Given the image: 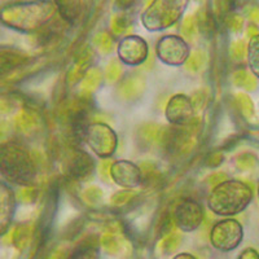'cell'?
Returning a JSON list of instances; mask_svg holds the SVG:
<instances>
[{
  "label": "cell",
  "mask_w": 259,
  "mask_h": 259,
  "mask_svg": "<svg viewBox=\"0 0 259 259\" xmlns=\"http://www.w3.org/2000/svg\"><path fill=\"white\" fill-rule=\"evenodd\" d=\"M53 0H21L11 2L2 8V22L21 32L39 31L56 15Z\"/></svg>",
  "instance_id": "cell-1"
},
{
  "label": "cell",
  "mask_w": 259,
  "mask_h": 259,
  "mask_svg": "<svg viewBox=\"0 0 259 259\" xmlns=\"http://www.w3.org/2000/svg\"><path fill=\"white\" fill-rule=\"evenodd\" d=\"M253 198V192L246 183L227 179L212 188L209 196V209L223 217L244 211Z\"/></svg>",
  "instance_id": "cell-2"
},
{
  "label": "cell",
  "mask_w": 259,
  "mask_h": 259,
  "mask_svg": "<svg viewBox=\"0 0 259 259\" xmlns=\"http://www.w3.org/2000/svg\"><path fill=\"white\" fill-rule=\"evenodd\" d=\"M0 171L4 179L24 187L31 184L36 177V166L31 154L15 142H8L2 147Z\"/></svg>",
  "instance_id": "cell-3"
},
{
  "label": "cell",
  "mask_w": 259,
  "mask_h": 259,
  "mask_svg": "<svg viewBox=\"0 0 259 259\" xmlns=\"http://www.w3.org/2000/svg\"><path fill=\"white\" fill-rule=\"evenodd\" d=\"M189 0H153L142 13L143 26L149 31H159L177 24Z\"/></svg>",
  "instance_id": "cell-4"
},
{
  "label": "cell",
  "mask_w": 259,
  "mask_h": 259,
  "mask_svg": "<svg viewBox=\"0 0 259 259\" xmlns=\"http://www.w3.org/2000/svg\"><path fill=\"white\" fill-rule=\"evenodd\" d=\"M244 237L242 226L236 219H223L215 223L210 232V242L221 251H231L239 246Z\"/></svg>",
  "instance_id": "cell-5"
},
{
  "label": "cell",
  "mask_w": 259,
  "mask_h": 259,
  "mask_svg": "<svg viewBox=\"0 0 259 259\" xmlns=\"http://www.w3.org/2000/svg\"><path fill=\"white\" fill-rule=\"evenodd\" d=\"M84 142L97 157L108 158L117 149V134L105 123L90 124Z\"/></svg>",
  "instance_id": "cell-6"
},
{
  "label": "cell",
  "mask_w": 259,
  "mask_h": 259,
  "mask_svg": "<svg viewBox=\"0 0 259 259\" xmlns=\"http://www.w3.org/2000/svg\"><path fill=\"white\" fill-rule=\"evenodd\" d=\"M156 52L157 57L163 64L171 65V66L186 64L188 57L191 56L187 40L178 35L162 36L157 43Z\"/></svg>",
  "instance_id": "cell-7"
},
{
  "label": "cell",
  "mask_w": 259,
  "mask_h": 259,
  "mask_svg": "<svg viewBox=\"0 0 259 259\" xmlns=\"http://www.w3.org/2000/svg\"><path fill=\"white\" fill-rule=\"evenodd\" d=\"M172 221L184 232L197 230L203 221V210L200 202L192 198L182 200L172 214Z\"/></svg>",
  "instance_id": "cell-8"
},
{
  "label": "cell",
  "mask_w": 259,
  "mask_h": 259,
  "mask_svg": "<svg viewBox=\"0 0 259 259\" xmlns=\"http://www.w3.org/2000/svg\"><path fill=\"white\" fill-rule=\"evenodd\" d=\"M118 57L123 64L136 66L145 62L148 57V43L139 35H127L119 41Z\"/></svg>",
  "instance_id": "cell-9"
},
{
  "label": "cell",
  "mask_w": 259,
  "mask_h": 259,
  "mask_svg": "<svg viewBox=\"0 0 259 259\" xmlns=\"http://www.w3.org/2000/svg\"><path fill=\"white\" fill-rule=\"evenodd\" d=\"M165 115L174 126H189L194 118V105L186 95H174L166 105Z\"/></svg>",
  "instance_id": "cell-10"
},
{
  "label": "cell",
  "mask_w": 259,
  "mask_h": 259,
  "mask_svg": "<svg viewBox=\"0 0 259 259\" xmlns=\"http://www.w3.org/2000/svg\"><path fill=\"white\" fill-rule=\"evenodd\" d=\"M110 177L115 184L124 189H134L143 183L142 168L126 159L113 162L110 165Z\"/></svg>",
  "instance_id": "cell-11"
},
{
  "label": "cell",
  "mask_w": 259,
  "mask_h": 259,
  "mask_svg": "<svg viewBox=\"0 0 259 259\" xmlns=\"http://www.w3.org/2000/svg\"><path fill=\"white\" fill-rule=\"evenodd\" d=\"M188 126H175L166 130L162 135V143L165 150L170 156H180L192 149L194 144L193 136Z\"/></svg>",
  "instance_id": "cell-12"
},
{
  "label": "cell",
  "mask_w": 259,
  "mask_h": 259,
  "mask_svg": "<svg viewBox=\"0 0 259 259\" xmlns=\"http://www.w3.org/2000/svg\"><path fill=\"white\" fill-rule=\"evenodd\" d=\"M66 24L77 25L91 9L94 0H53Z\"/></svg>",
  "instance_id": "cell-13"
},
{
  "label": "cell",
  "mask_w": 259,
  "mask_h": 259,
  "mask_svg": "<svg viewBox=\"0 0 259 259\" xmlns=\"http://www.w3.org/2000/svg\"><path fill=\"white\" fill-rule=\"evenodd\" d=\"M0 188H2L0 189V230L4 235L8 227L11 226L13 214H15L16 198L13 192L6 183H2Z\"/></svg>",
  "instance_id": "cell-14"
},
{
  "label": "cell",
  "mask_w": 259,
  "mask_h": 259,
  "mask_svg": "<svg viewBox=\"0 0 259 259\" xmlns=\"http://www.w3.org/2000/svg\"><path fill=\"white\" fill-rule=\"evenodd\" d=\"M95 170V162L84 152H75L69 161V174L77 180H87Z\"/></svg>",
  "instance_id": "cell-15"
},
{
  "label": "cell",
  "mask_w": 259,
  "mask_h": 259,
  "mask_svg": "<svg viewBox=\"0 0 259 259\" xmlns=\"http://www.w3.org/2000/svg\"><path fill=\"white\" fill-rule=\"evenodd\" d=\"M145 90V80L139 75H133L128 77L119 84L117 90V95L124 101H133Z\"/></svg>",
  "instance_id": "cell-16"
},
{
  "label": "cell",
  "mask_w": 259,
  "mask_h": 259,
  "mask_svg": "<svg viewBox=\"0 0 259 259\" xmlns=\"http://www.w3.org/2000/svg\"><path fill=\"white\" fill-rule=\"evenodd\" d=\"M29 61V57L20 51L6 50V48L2 50V71H3V75H6L8 71H12L22 66V65L27 64Z\"/></svg>",
  "instance_id": "cell-17"
},
{
  "label": "cell",
  "mask_w": 259,
  "mask_h": 259,
  "mask_svg": "<svg viewBox=\"0 0 259 259\" xmlns=\"http://www.w3.org/2000/svg\"><path fill=\"white\" fill-rule=\"evenodd\" d=\"M64 25H61V22L59 21H51L50 24L46 25L45 27H41L39 31L35 32V40L39 46H47L56 41L57 39L61 36V34L64 32Z\"/></svg>",
  "instance_id": "cell-18"
},
{
  "label": "cell",
  "mask_w": 259,
  "mask_h": 259,
  "mask_svg": "<svg viewBox=\"0 0 259 259\" xmlns=\"http://www.w3.org/2000/svg\"><path fill=\"white\" fill-rule=\"evenodd\" d=\"M91 59L92 51L91 48L87 47L82 53H80V56L78 57L77 60V64L74 65L73 70L69 74V82L75 83L79 79H83V78H84V75L87 74V69H89L90 66V62H91Z\"/></svg>",
  "instance_id": "cell-19"
},
{
  "label": "cell",
  "mask_w": 259,
  "mask_h": 259,
  "mask_svg": "<svg viewBox=\"0 0 259 259\" xmlns=\"http://www.w3.org/2000/svg\"><path fill=\"white\" fill-rule=\"evenodd\" d=\"M39 117L29 109L21 110L16 117V126L22 133H32L39 127Z\"/></svg>",
  "instance_id": "cell-20"
},
{
  "label": "cell",
  "mask_w": 259,
  "mask_h": 259,
  "mask_svg": "<svg viewBox=\"0 0 259 259\" xmlns=\"http://www.w3.org/2000/svg\"><path fill=\"white\" fill-rule=\"evenodd\" d=\"M103 80V74L99 69H91L87 71L84 78L82 79V84H80V94L90 96L94 94L101 84Z\"/></svg>",
  "instance_id": "cell-21"
},
{
  "label": "cell",
  "mask_w": 259,
  "mask_h": 259,
  "mask_svg": "<svg viewBox=\"0 0 259 259\" xmlns=\"http://www.w3.org/2000/svg\"><path fill=\"white\" fill-rule=\"evenodd\" d=\"M198 24V30L203 32L205 35H211L212 32L215 31L217 27V20H215V15L210 11L209 8H201L198 13L196 15Z\"/></svg>",
  "instance_id": "cell-22"
},
{
  "label": "cell",
  "mask_w": 259,
  "mask_h": 259,
  "mask_svg": "<svg viewBox=\"0 0 259 259\" xmlns=\"http://www.w3.org/2000/svg\"><path fill=\"white\" fill-rule=\"evenodd\" d=\"M233 84L236 87H240V89H244L246 91H255L258 82H256V77L253 73H249L245 69H240V70L236 71L232 77Z\"/></svg>",
  "instance_id": "cell-23"
},
{
  "label": "cell",
  "mask_w": 259,
  "mask_h": 259,
  "mask_svg": "<svg viewBox=\"0 0 259 259\" xmlns=\"http://www.w3.org/2000/svg\"><path fill=\"white\" fill-rule=\"evenodd\" d=\"M247 62L251 73L259 78V34L250 38L247 43Z\"/></svg>",
  "instance_id": "cell-24"
},
{
  "label": "cell",
  "mask_w": 259,
  "mask_h": 259,
  "mask_svg": "<svg viewBox=\"0 0 259 259\" xmlns=\"http://www.w3.org/2000/svg\"><path fill=\"white\" fill-rule=\"evenodd\" d=\"M133 25V21L126 12L115 13L110 21V29L114 35H122L127 32Z\"/></svg>",
  "instance_id": "cell-25"
},
{
  "label": "cell",
  "mask_w": 259,
  "mask_h": 259,
  "mask_svg": "<svg viewBox=\"0 0 259 259\" xmlns=\"http://www.w3.org/2000/svg\"><path fill=\"white\" fill-rule=\"evenodd\" d=\"M183 38L186 39L187 41H193L197 36L198 32V24L196 15H188L183 20L182 27H180Z\"/></svg>",
  "instance_id": "cell-26"
},
{
  "label": "cell",
  "mask_w": 259,
  "mask_h": 259,
  "mask_svg": "<svg viewBox=\"0 0 259 259\" xmlns=\"http://www.w3.org/2000/svg\"><path fill=\"white\" fill-rule=\"evenodd\" d=\"M66 259H100V253L94 244L80 245Z\"/></svg>",
  "instance_id": "cell-27"
},
{
  "label": "cell",
  "mask_w": 259,
  "mask_h": 259,
  "mask_svg": "<svg viewBox=\"0 0 259 259\" xmlns=\"http://www.w3.org/2000/svg\"><path fill=\"white\" fill-rule=\"evenodd\" d=\"M94 45L101 53L108 55L114 48V39H113V35L109 32L100 31L94 36Z\"/></svg>",
  "instance_id": "cell-28"
},
{
  "label": "cell",
  "mask_w": 259,
  "mask_h": 259,
  "mask_svg": "<svg viewBox=\"0 0 259 259\" xmlns=\"http://www.w3.org/2000/svg\"><path fill=\"white\" fill-rule=\"evenodd\" d=\"M214 4V15L217 17L226 20L237 7V0H212Z\"/></svg>",
  "instance_id": "cell-29"
},
{
  "label": "cell",
  "mask_w": 259,
  "mask_h": 259,
  "mask_svg": "<svg viewBox=\"0 0 259 259\" xmlns=\"http://www.w3.org/2000/svg\"><path fill=\"white\" fill-rule=\"evenodd\" d=\"M182 244V235L179 232H170L162 241V251L165 254H172L178 250Z\"/></svg>",
  "instance_id": "cell-30"
},
{
  "label": "cell",
  "mask_w": 259,
  "mask_h": 259,
  "mask_svg": "<svg viewBox=\"0 0 259 259\" xmlns=\"http://www.w3.org/2000/svg\"><path fill=\"white\" fill-rule=\"evenodd\" d=\"M205 62H206V55H205V52L203 51H196L187 60L186 68L191 73H197V71H200L203 68Z\"/></svg>",
  "instance_id": "cell-31"
},
{
  "label": "cell",
  "mask_w": 259,
  "mask_h": 259,
  "mask_svg": "<svg viewBox=\"0 0 259 259\" xmlns=\"http://www.w3.org/2000/svg\"><path fill=\"white\" fill-rule=\"evenodd\" d=\"M30 240V227L18 226L12 235V241L17 249H24Z\"/></svg>",
  "instance_id": "cell-32"
},
{
  "label": "cell",
  "mask_w": 259,
  "mask_h": 259,
  "mask_svg": "<svg viewBox=\"0 0 259 259\" xmlns=\"http://www.w3.org/2000/svg\"><path fill=\"white\" fill-rule=\"evenodd\" d=\"M101 246L105 250V253L114 255L121 251V242L112 233H105L101 236Z\"/></svg>",
  "instance_id": "cell-33"
},
{
  "label": "cell",
  "mask_w": 259,
  "mask_h": 259,
  "mask_svg": "<svg viewBox=\"0 0 259 259\" xmlns=\"http://www.w3.org/2000/svg\"><path fill=\"white\" fill-rule=\"evenodd\" d=\"M236 101L239 105L240 110L242 114L246 118H251L255 113V108H254V103L251 100V97L246 94H237L236 95Z\"/></svg>",
  "instance_id": "cell-34"
},
{
  "label": "cell",
  "mask_w": 259,
  "mask_h": 259,
  "mask_svg": "<svg viewBox=\"0 0 259 259\" xmlns=\"http://www.w3.org/2000/svg\"><path fill=\"white\" fill-rule=\"evenodd\" d=\"M139 138L142 139L143 142H145V144H152L157 140V138H162V135L159 134L158 126H154V124H147L143 128H140L139 131Z\"/></svg>",
  "instance_id": "cell-35"
},
{
  "label": "cell",
  "mask_w": 259,
  "mask_h": 259,
  "mask_svg": "<svg viewBox=\"0 0 259 259\" xmlns=\"http://www.w3.org/2000/svg\"><path fill=\"white\" fill-rule=\"evenodd\" d=\"M121 75H122V66L119 65V62L115 61V60L110 61L109 65L106 66L105 74H104L105 79L109 83H114L121 78Z\"/></svg>",
  "instance_id": "cell-36"
},
{
  "label": "cell",
  "mask_w": 259,
  "mask_h": 259,
  "mask_svg": "<svg viewBox=\"0 0 259 259\" xmlns=\"http://www.w3.org/2000/svg\"><path fill=\"white\" fill-rule=\"evenodd\" d=\"M235 163L240 170H251L256 166V157L251 153H242L237 156Z\"/></svg>",
  "instance_id": "cell-37"
},
{
  "label": "cell",
  "mask_w": 259,
  "mask_h": 259,
  "mask_svg": "<svg viewBox=\"0 0 259 259\" xmlns=\"http://www.w3.org/2000/svg\"><path fill=\"white\" fill-rule=\"evenodd\" d=\"M224 22H226V26L228 27V30H231L232 32H240L244 27V18H242V16L236 15V13L228 16L224 20Z\"/></svg>",
  "instance_id": "cell-38"
},
{
  "label": "cell",
  "mask_w": 259,
  "mask_h": 259,
  "mask_svg": "<svg viewBox=\"0 0 259 259\" xmlns=\"http://www.w3.org/2000/svg\"><path fill=\"white\" fill-rule=\"evenodd\" d=\"M230 52L232 59L242 60L247 55V46L245 45L244 40H236L231 45Z\"/></svg>",
  "instance_id": "cell-39"
},
{
  "label": "cell",
  "mask_w": 259,
  "mask_h": 259,
  "mask_svg": "<svg viewBox=\"0 0 259 259\" xmlns=\"http://www.w3.org/2000/svg\"><path fill=\"white\" fill-rule=\"evenodd\" d=\"M83 198H84L85 202L91 203V205H96L103 198V192L97 187H90V188H87L83 192Z\"/></svg>",
  "instance_id": "cell-40"
},
{
  "label": "cell",
  "mask_w": 259,
  "mask_h": 259,
  "mask_svg": "<svg viewBox=\"0 0 259 259\" xmlns=\"http://www.w3.org/2000/svg\"><path fill=\"white\" fill-rule=\"evenodd\" d=\"M36 197H38V191L34 187L26 186L25 188H22L18 192V198L21 200V202L24 203L34 202L36 200Z\"/></svg>",
  "instance_id": "cell-41"
},
{
  "label": "cell",
  "mask_w": 259,
  "mask_h": 259,
  "mask_svg": "<svg viewBox=\"0 0 259 259\" xmlns=\"http://www.w3.org/2000/svg\"><path fill=\"white\" fill-rule=\"evenodd\" d=\"M134 197H135V193H134V192L128 191V189H124V191L118 192V193H115L114 196H113L112 203L115 205V206H122V205L128 202V201Z\"/></svg>",
  "instance_id": "cell-42"
},
{
  "label": "cell",
  "mask_w": 259,
  "mask_h": 259,
  "mask_svg": "<svg viewBox=\"0 0 259 259\" xmlns=\"http://www.w3.org/2000/svg\"><path fill=\"white\" fill-rule=\"evenodd\" d=\"M171 223H172V221H171L170 215L166 214V215H163V217H162L161 221L158 222V233H159V236L166 235V233L170 232Z\"/></svg>",
  "instance_id": "cell-43"
},
{
  "label": "cell",
  "mask_w": 259,
  "mask_h": 259,
  "mask_svg": "<svg viewBox=\"0 0 259 259\" xmlns=\"http://www.w3.org/2000/svg\"><path fill=\"white\" fill-rule=\"evenodd\" d=\"M135 4L136 0H114V7L121 12H126V11L133 8Z\"/></svg>",
  "instance_id": "cell-44"
},
{
  "label": "cell",
  "mask_w": 259,
  "mask_h": 259,
  "mask_svg": "<svg viewBox=\"0 0 259 259\" xmlns=\"http://www.w3.org/2000/svg\"><path fill=\"white\" fill-rule=\"evenodd\" d=\"M247 17L251 21V24L259 26V7L253 6L247 11Z\"/></svg>",
  "instance_id": "cell-45"
},
{
  "label": "cell",
  "mask_w": 259,
  "mask_h": 259,
  "mask_svg": "<svg viewBox=\"0 0 259 259\" xmlns=\"http://www.w3.org/2000/svg\"><path fill=\"white\" fill-rule=\"evenodd\" d=\"M222 161H223V156H222L221 153H212L210 154V157L207 158L206 163L209 166H212V167H217V166L221 165Z\"/></svg>",
  "instance_id": "cell-46"
},
{
  "label": "cell",
  "mask_w": 259,
  "mask_h": 259,
  "mask_svg": "<svg viewBox=\"0 0 259 259\" xmlns=\"http://www.w3.org/2000/svg\"><path fill=\"white\" fill-rule=\"evenodd\" d=\"M237 259H259V253L251 249V247H249V249H245Z\"/></svg>",
  "instance_id": "cell-47"
},
{
  "label": "cell",
  "mask_w": 259,
  "mask_h": 259,
  "mask_svg": "<svg viewBox=\"0 0 259 259\" xmlns=\"http://www.w3.org/2000/svg\"><path fill=\"white\" fill-rule=\"evenodd\" d=\"M227 180V175L223 174V172H218V174H214L209 178V183L211 186H218L221 183L226 182Z\"/></svg>",
  "instance_id": "cell-48"
},
{
  "label": "cell",
  "mask_w": 259,
  "mask_h": 259,
  "mask_svg": "<svg viewBox=\"0 0 259 259\" xmlns=\"http://www.w3.org/2000/svg\"><path fill=\"white\" fill-rule=\"evenodd\" d=\"M172 259H196V256L189 253H180L178 255H175Z\"/></svg>",
  "instance_id": "cell-49"
},
{
  "label": "cell",
  "mask_w": 259,
  "mask_h": 259,
  "mask_svg": "<svg viewBox=\"0 0 259 259\" xmlns=\"http://www.w3.org/2000/svg\"><path fill=\"white\" fill-rule=\"evenodd\" d=\"M64 250H57L56 253L52 254V256L50 259H64Z\"/></svg>",
  "instance_id": "cell-50"
},
{
  "label": "cell",
  "mask_w": 259,
  "mask_h": 259,
  "mask_svg": "<svg viewBox=\"0 0 259 259\" xmlns=\"http://www.w3.org/2000/svg\"><path fill=\"white\" fill-rule=\"evenodd\" d=\"M258 194H259V189H258Z\"/></svg>",
  "instance_id": "cell-51"
}]
</instances>
